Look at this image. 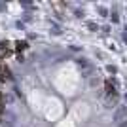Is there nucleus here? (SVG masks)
I'll return each mask as SVG.
<instances>
[{
	"instance_id": "obj_2",
	"label": "nucleus",
	"mask_w": 127,
	"mask_h": 127,
	"mask_svg": "<svg viewBox=\"0 0 127 127\" xmlns=\"http://www.w3.org/2000/svg\"><path fill=\"white\" fill-rule=\"evenodd\" d=\"M6 80H10V70H8V66L0 64V82H6Z\"/></svg>"
},
{
	"instance_id": "obj_1",
	"label": "nucleus",
	"mask_w": 127,
	"mask_h": 127,
	"mask_svg": "<svg viewBox=\"0 0 127 127\" xmlns=\"http://www.w3.org/2000/svg\"><path fill=\"white\" fill-rule=\"evenodd\" d=\"M13 53V48H11V44L10 42H2L0 44V61L4 57H8V55H11Z\"/></svg>"
},
{
	"instance_id": "obj_4",
	"label": "nucleus",
	"mask_w": 127,
	"mask_h": 127,
	"mask_svg": "<svg viewBox=\"0 0 127 127\" xmlns=\"http://www.w3.org/2000/svg\"><path fill=\"white\" fill-rule=\"evenodd\" d=\"M0 110H2V102H0Z\"/></svg>"
},
{
	"instance_id": "obj_3",
	"label": "nucleus",
	"mask_w": 127,
	"mask_h": 127,
	"mask_svg": "<svg viewBox=\"0 0 127 127\" xmlns=\"http://www.w3.org/2000/svg\"><path fill=\"white\" fill-rule=\"evenodd\" d=\"M27 46H29L27 42H15V49L17 51H19V49H27Z\"/></svg>"
}]
</instances>
